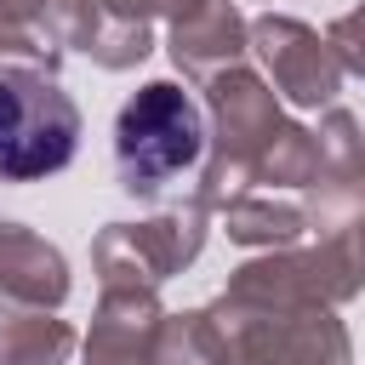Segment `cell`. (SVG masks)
I'll return each instance as SVG.
<instances>
[{
  "instance_id": "cell-1",
  "label": "cell",
  "mask_w": 365,
  "mask_h": 365,
  "mask_svg": "<svg viewBox=\"0 0 365 365\" xmlns=\"http://www.w3.org/2000/svg\"><path fill=\"white\" fill-rule=\"evenodd\" d=\"M200 160H205V114L182 86L154 80L120 108V120H114V165H120L125 188L160 194L177 177H188Z\"/></svg>"
},
{
  "instance_id": "cell-2",
  "label": "cell",
  "mask_w": 365,
  "mask_h": 365,
  "mask_svg": "<svg viewBox=\"0 0 365 365\" xmlns=\"http://www.w3.org/2000/svg\"><path fill=\"white\" fill-rule=\"evenodd\" d=\"M80 148V108L74 97L29 68L0 74V182H40L57 177Z\"/></svg>"
}]
</instances>
